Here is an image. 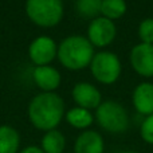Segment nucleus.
<instances>
[{"label":"nucleus","instance_id":"2eb2a0df","mask_svg":"<svg viewBox=\"0 0 153 153\" xmlns=\"http://www.w3.org/2000/svg\"><path fill=\"white\" fill-rule=\"evenodd\" d=\"M65 117H66V121L69 122L70 126L81 130H87V128L94 121V116L90 113V110L79 108V106L69 109L65 114Z\"/></svg>","mask_w":153,"mask_h":153},{"label":"nucleus","instance_id":"f257e3e1","mask_svg":"<svg viewBox=\"0 0 153 153\" xmlns=\"http://www.w3.org/2000/svg\"><path fill=\"white\" fill-rule=\"evenodd\" d=\"M28 120L32 126L43 132L56 129L63 120L65 101L56 93H39L28 103Z\"/></svg>","mask_w":153,"mask_h":153},{"label":"nucleus","instance_id":"dca6fc26","mask_svg":"<svg viewBox=\"0 0 153 153\" xmlns=\"http://www.w3.org/2000/svg\"><path fill=\"white\" fill-rule=\"evenodd\" d=\"M128 5L125 0H102L101 4V16L110 20H116L125 15Z\"/></svg>","mask_w":153,"mask_h":153},{"label":"nucleus","instance_id":"aec40b11","mask_svg":"<svg viewBox=\"0 0 153 153\" xmlns=\"http://www.w3.org/2000/svg\"><path fill=\"white\" fill-rule=\"evenodd\" d=\"M19 153H45L40 149V146H35V145H30V146H26L23 151H20Z\"/></svg>","mask_w":153,"mask_h":153},{"label":"nucleus","instance_id":"ddd939ff","mask_svg":"<svg viewBox=\"0 0 153 153\" xmlns=\"http://www.w3.org/2000/svg\"><path fill=\"white\" fill-rule=\"evenodd\" d=\"M20 148V136L15 128L0 125V153H18Z\"/></svg>","mask_w":153,"mask_h":153},{"label":"nucleus","instance_id":"a211bd4d","mask_svg":"<svg viewBox=\"0 0 153 153\" xmlns=\"http://www.w3.org/2000/svg\"><path fill=\"white\" fill-rule=\"evenodd\" d=\"M138 38L141 43L153 45V18H145L138 24Z\"/></svg>","mask_w":153,"mask_h":153},{"label":"nucleus","instance_id":"6e6552de","mask_svg":"<svg viewBox=\"0 0 153 153\" xmlns=\"http://www.w3.org/2000/svg\"><path fill=\"white\" fill-rule=\"evenodd\" d=\"M130 65L138 75L151 78L153 76V45L138 43L130 51Z\"/></svg>","mask_w":153,"mask_h":153},{"label":"nucleus","instance_id":"20e7f679","mask_svg":"<svg viewBox=\"0 0 153 153\" xmlns=\"http://www.w3.org/2000/svg\"><path fill=\"white\" fill-rule=\"evenodd\" d=\"M95 120L103 130L113 134L124 133L129 128V114L117 101H102L95 109Z\"/></svg>","mask_w":153,"mask_h":153},{"label":"nucleus","instance_id":"39448f33","mask_svg":"<svg viewBox=\"0 0 153 153\" xmlns=\"http://www.w3.org/2000/svg\"><path fill=\"white\" fill-rule=\"evenodd\" d=\"M89 67L94 79L102 85L116 83L122 70L120 58L110 51H100L94 54Z\"/></svg>","mask_w":153,"mask_h":153},{"label":"nucleus","instance_id":"423d86ee","mask_svg":"<svg viewBox=\"0 0 153 153\" xmlns=\"http://www.w3.org/2000/svg\"><path fill=\"white\" fill-rule=\"evenodd\" d=\"M116 35L117 28L114 22L103 18V16H98V18L90 20L86 38L94 47L103 48L113 43V40L116 39Z\"/></svg>","mask_w":153,"mask_h":153},{"label":"nucleus","instance_id":"1a4fd4ad","mask_svg":"<svg viewBox=\"0 0 153 153\" xmlns=\"http://www.w3.org/2000/svg\"><path fill=\"white\" fill-rule=\"evenodd\" d=\"M71 97L79 108L87 109H97L102 102L101 91L94 85L87 83V82H78L74 85L71 90Z\"/></svg>","mask_w":153,"mask_h":153},{"label":"nucleus","instance_id":"0eeeda50","mask_svg":"<svg viewBox=\"0 0 153 153\" xmlns=\"http://www.w3.org/2000/svg\"><path fill=\"white\" fill-rule=\"evenodd\" d=\"M28 56L35 66H48L58 56V45L51 36L40 35L30 43Z\"/></svg>","mask_w":153,"mask_h":153},{"label":"nucleus","instance_id":"4468645a","mask_svg":"<svg viewBox=\"0 0 153 153\" xmlns=\"http://www.w3.org/2000/svg\"><path fill=\"white\" fill-rule=\"evenodd\" d=\"M66 148V137L58 129L48 130L43 134L40 149L45 153H63Z\"/></svg>","mask_w":153,"mask_h":153},{"label":"nucleus","instance_id":"7ed1b4c3","mask_svg":"<svg viewBox=\"0 0 153 153\" xmlns=\"http://www.w3.org/2000/svg\"><path fill=\"white\" fill-rule=\"evenodd\" d=\"M26 13L36 26L55 27L63 19V0H26Z\"/></svg>","mask_w":153,"mask_h":153},{"label":"nucleus","instance_id":"9b49d317","mask_svg":"<svg viewBox=\"0 0 153 153\" xmlns=\"http://www.w3.org/2000/svg\"><path fill=\"white\" fill-rule=\"evenodd\" d=\"M132 102L138 114L151 116L153 114V83L143 82L133 90Z\"/></svg>","mask_w":153,"mask_h":153},{"label":"nucleus","instance_id":"9d476101","mask_svg":"<svg viewBox=\"0 0 153 153\" xmlns=\"http://www.w3.org/2000/svg\"><path fill=\"white\" fill-rule=\"evenodd\" d=\"M34 82L43 93H55V90L61 86L62 76L61 73L53 67L48 66H35L32 71Z\"/></svg>","mask_w":153,"mask_h":153},{"label":"nucleus","instance_id":"412c9836","mask_svg":"<svg viewBox=\"0 0 153 153\" xmlns=\"http://www.w3.org/2000/svg\"><path fill=\"white\" fill-rule=\"evenodd\" d=\"M121 153H138V152H133V151H125V152H121Z\"/></svg>","mask_w":153,"mask_h":153},{"label":"nucleus","instance_id":"f03ea898","mask_svg":"<svg viewBox=\"0 0 153 153\" xmlns=\"http://www.w3.org/2000/svg\"><path fill=\"white\" fill-rule=\"evenodd\" d=\"M94 46L86 36L70 35L58 45V56L61 65L69 70H82L90 66L94 56Z\"/></svg>","mask_w":153,"mask_h":153},{"label":"nucleus","instance_id":"f3484780","mask_svg":"<svg viewBox=\"0 0 153 153\" xmlns=\"http://www.w3.org/2000/svg\"><path fill=\"white\" fill-rule=\"evenodd\" d=\"M102 0H75V11L85 19H95L101 16Z\"/></svg>","mask_w":153,"mask_h":153},{"label":"nucleus","instance_id":"f8f14e48","mask_svg":"<svg viewBox=\"0 0 153 153\" xmlns=\"http://www.w3.org/2000/svg\"><path fill=\"white\" fill-rule=\"evenodd\" d=\"M105 143L102 136L95 130H83L76 137L74 153H103Z\"/></svg>","mask_w":153,"mask_h":153},{"label":"nucleus","instance_id":"6ab92c4d","mask_svg":"<svg viewBox=\"0 0 153 153\" xmlns=\"http://www.w3.org/2000/svg\"><path fill=\"white\" fill-rule=\"evenodd\" d=\"M140 134L141 138L145 141L146 144L153 145V114L145 117L140 128Z\"/></svg>","mask_w":153,"mask_h":153}]
</instances>
